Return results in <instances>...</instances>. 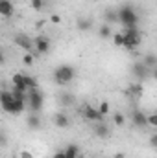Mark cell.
Wrapping results in <instances>:
<instances>
[{"instance_id": "obj_10", "label": "cell", "mask_w": 157, "mask_h": 158, "mask_svg": "<svg viewBox=\"0 0 157 158\" xmlns=\"http://www.w3.org/2000/svg\"><path fill=\"white\" fill-rule=\"evenodd\" d=\"M131 123H133L137 129H144V127H146V114H144L142 110L135 109V110L131 112Z\"/></svg>"}, {"instance_id": "obj_36", "label": "cell", "mask_w": 157, "mask_h": 158, "mask_svg": "<svg viewBox=\"0 0 157 158\" xmlns=\"http://www.w3.org/2000/svg\"><path fill=\"white\" fill-rule=\"evenodd\" d=\"M115 158H126V156H124V153H117V155H115Z\"/></svg>"}, {"instance_id": "obj_1", "label": "cell", "mask_w": 157, "mask_h": 158, "mask_svg": "<svg viewBox=\"0 0 157 158\" xmlns=\"http://www.w3.org/2000/svg\"><path fill=\"white\" fill-rule=\"evenodd\" d=\"M117 17H118V22L124 24V28H128V26H137V22H139V15H137L135 7H133L131 4L120 6L117 9Z\"/></svg>"}, {"instance_id": "obj_23", "label": "cell", "mask_w": 157, "mask_h": 158, "mask_svg": "<svg viewBox=\"0 0 157 158\" xmlns=\"http://www.w3.org/2000/svg\"><path fill=\"white\" fill-rule=\"evenodd\" d=\"M24 85L28 86V90L37 88V81H35V77H32V76H28V74H24Z\"/></svg>"}, {"instance_id": "obj_27", "label": "cell", "mask_w": 157, "mask_h": 158, "mask_svg": "<svg viewBox=\"0 0 157 158\" xmlns=\"http://www.w3.org/2000/svg\"><path fill=\"white\" fill-rule=\"evenodd\" d=\"M9 143V138H7V132L4 129H0V147H6Z\"/></svg>"}, {"instance_id": "obj_12", "label": "cell", "mask_w": 157, "mask_h": 158, "mask_svg": "<svg viewBox=\"0 0 157 158\" xmlns=\"http://www.w3.org/2000/svg\"><path fill=\"white\" fill-rule=\"evenodd\" d=\"M54 125L59 127V129H69V127H70V118H69V114L57 112V114L54 116Z\"/></svg>"}, {"instance_id": "obj_4", "label": "cell", "mask_w": 157, "mask_h": 158, "mask_svg": "<svg viewBox=\"0 0 157 158\" xmlns=\"http://www.w3.org/2000/svg\"><path fill=\"white\" fill-rule=\"evenodd\" d=\"M26 101H28V105H30V110L39 114L41 109H43V103H44V94L41 92L39 88H32V90H28Z\"/></svg>"}, {"instance_id": "obj_24", "label": "cell", "mask_w": 157, "mask_h": 158, "mask_svg": "<svg viewBox=\"0 0 157 158\" xmlns=\"http://www.w3.org/2000/svg\"><path fill=\"white\" fill-rule=\"evenodd\" d=\"M105 20H107V24H109V22H118L117 11H115V9H107V11H105Z\"/></svg>"}, {"instance_id": "obj_3", "label": "cell", "mask_w": 157, "mask_h": 158, "mask_svg": "<svg viewBox=\"0 0 157 158\" xmlns=\"http://www.w3.org/2000/svg\"><path fill=\"white\" fill-rule=\"evenodd\" d=\"M122 48H126V50H135L139 44H141V33H139V30H137V26H128V28H124V31H122Z\"/></svg>"}, {"instance_id": "obj_29", "label": "cell", "mask_w": 157, "mask_h": 158, "mask_svg": "<svg viewBox=\"0 0 157 158\" xmlns=\"http://www.w3.org/2000/svg\"><path fill=\"white\" fill-rule=\"evenodd\" d=\"M146 125H150V127H157V114H150V116H146Z\"/></svg>"}, {"instance_id": "obj_9", "label": "cell", "mask_w": 157, "mask_h": 158, "mask_svg": "<svg viewBox=\"0 0 157 158\" xmlns=\"http://www.w3.org/2000/svg\"><path fill=\"white\" fill-rule=\"evenodd\" d=\"M11 103H13V94L9 90H0V105H2V110L9 114V109H11Z\"/></svg>"}, {"instance_id": "obj_19", "label": "cell", "mask_w": 157, "mask_h": 158, "mask_svg": "<svg viewBox=\"0 0 157 158\" xmlns=\"http://www.w3.org/2000/svg\"><path fill=\"white\" fill-rule=\"evenodd\" d=\"M142 64H146L150 70L152 68H155V64H157V57L154 55V53H148V55H144L142 57Z\"/></svg>"}, {"instance_id": "obj_17", "label": "cell", "mask_w": 157, "mask_h": 158, "mask_svg": "<svg viewBox=\"0 0 157 158\" xmlns=\"http://www.w3.org/2000/svg\"><path fill=\"white\" fill-rule=\"evenodd\" d=\"M63 153H65V158H78L79 156V147L76 143H69V145L63 149Z\"/></svg>"}, {"instance_id": "obj_15", "label": "cell", "mask_w": 157, "mask_h": 158, "mask_svg": "<svg viewBox=\"0 0 157 158\" xmlns=\"http://www.w3.org/2000/svg\"><path fill=\"white\" fill-rule=\"evenodd\" d=\"M24 107H26V101L24 99H15L13 98V103H11V109H9V114H20L22 110H24Z\"/></svg>"}, {"instance_id": "obj_6", "label": "cell", "mask_w": 157, "mask_h": 158, "mask_svg": "<svg viewBox=\"0 0 157 158\" xmlns=\"http://www.w3.org/2000/svg\"><path fill=\"white\" fill-rule=\"evenodd\" d=\"M131 72H133V76L139 79V81H144V79H148L152 74H154L146 64H142V61H141V63H135L133 68H131Z\"/></svg>"}, {"instance_id": "obj_34", "label": "cell", "mask_w": 157, "mask_h": 158, "mask_svg": "<svg viewBox=\"0 0 157 158\" xmlns=\"http://www.w3.org/2000/svg\"><path fill=\"white\" fill-rule=\"evenodd\" d=\"M4 63H6V53H4V50L0 48V66H2Z\"/></svg>"}, {"instance_id": "obj_8", "label": "cell", "mask_w": 157, "mask_h": 158, "mask_svg": "<svg viewBox=\"0 0 157 158\" xmlns=\"http://www.w3.org/2000/svg\"><path fill=\"white\" fill-rule=\"evenodd\" d=\"M34 48H35V52L37 53H48L50 52V40L46 39V37H43V35H37L35 40H34Z\"/></svg>"}, {"instance_id": "obj_28", "label": "cell", "mask_w": 157, "mask_h": 158, "mask_svg": "<svg viewBox=\"0 0 157 158\" xmlns=\"http://www.w3.org/2000/svg\"><path fill=\"white\" fill-rule=\"evenodd\" d=\"M22 64L32 66V64H34V55H32V53H24V55H22Z\"/></svg>"}, {"instance_id": "obj_7", "label": "cell", "mask_w": 157, "mask_h": 158, "mask_svg": "<svg viewBox=\"0 0 157 158\" xmlns=\"http://www.w3.org/2000/svg\"><path fill=\"white\" fill-rule=\"evenodd\" d=\"M81 116L87 119V121H104V116L98 112V109L96 107H91V105H87V107H83V110H81Z\"/></svg>"}, {"instance_id": "obj_11", "label": "cell", "mask_w": 157, "mask_h": 158, "mask_svg": "<svg viewBox=\"0 0 157 158\" xmlns=\"http://www.w3.org/2000/svg\"><path fill=\"white\" fill-rule=\"evenodd\" d=\"M13 13H15L13 2L11 0H0V15L6 17V19H9V17H13Z\"/></svg>"}, {"instance_id": "obj_18", "label": "cell", "mask_w": 157, "mask_h": 158, "mask_svg": "<svg viewBox=\"0 0 157 158\" xmlns=\"http://www.w3.org/2000/svg\"><path fill=\"white\" fill-rule=\"evenodd\" d=\"M142 83H133L131 86H128L126 96H142Z\"/></svg>"}, {"instance_id": "obj_32", "label": "cell", "mask_w": 157, "mask_h": 158, "mask_svg": "<svg viewBox=\"0 0 157 158\" xmlns=\"http://www.w3.org/2000/svg\"><path fill=\"white\" fill-rule=\"evenodd\" d=\"M50 20H52L54 24H59V22H61V17H59V15H52V17H50Z\"/></svg>"}, {"instance_id": "obj_2", "label": "cell", "mask_w": 157, "mask_h": 158, "mask_svg": "<svg viewBox=\"0 0 157 158\" xmlns=\"http://www.w3.org/2000/svg\"><path fill=\"white\" fill-rule=\"evenodd\" d=\"M74 77H76V68L72 64H59L54 70V81L59 86H67Z\"/></svg>"}, {"instance_id": "obj_13", "label": "cell", "mask_w": 157, "mask_h": 158, "mask_svg": "<svg viewBox=\"0 0 157 158\" xmlns=\"http://www.w3.org/2000/svg\"><path fill=\"white\" fill-rule=\"evenodd\" d=\"M94 134L98 138H102V140L109 136V127L105 125V121H96L94 123Z\"/></svg>"}, {"instance_id": "obj_22", "label": "cell", "mask_w": 157, "mask_h": 158, "mask_svg": "<svg viewBox=\"0 0 157 158\" xmlns=\"http://www.w3.org/2000/svg\"><path fill=\"white\" fill-rule=\"evenodd\" d=\"M113 123H115L117 127H124V125H126V116H124L122 112H115V114H113Z\"/></svg>"}, {"instance_id": "obj_21", "label": "cell", "mask_w": 157, "mask_h": 158, "mask_svg": "<svg viewBox=\"0 0 157 158\" xmlns=\"http://www.w3.org/2000/svg\"><path fill=\"white\" fill-rule=\"evenodd\" d=\"M59 99H61V105H65V107H67V105H74V101H76V99H74V96H72V94H69V92H63Z\"/></svg>"}, {"instance_id": "obj_35", "label": "cell", "mask_w": 157, "mask_h": 158, "mask_svg": "<svg viewBox=\"0 0 157 158\" xmlns=\"http://www.w3.org/2000/svg\"><path fill=\"white\" fill-rule=\"evenodd\" d=\"M52 158H65V153H63V151H57V153H54Z\"/></svg>"}, {"instance_id": "obj_20", "label": "cell", "mask_w": 157, "mask_h": 158, "mask_svg": "<svg viewBox=\"0 0 157 158\" xmlns=\"http://www.w3.org/2000/svg\"><path fill=\"white\" fill-rule=\"evenodd\" d=\"M111 35H113V31H111V26H109V24L100 26V30H98V37H100V39H109Z\"/></svg>"}, {"instance_id": "obj_26", "label": "cell", "mask_w": 157, "mask_h": 158, "mask_svg": "<svg viewBox=\"0 0 157 158\" xmlns=\"http://www.w3.org/2000/svg\"><path fill=\"white\" fill-rule=\"evenodd\" d=\"M30 6H32V9L41 11V9L44 7V0H30Z\"/></svg>"}, {"instance_id": "obj_16", "label": "cell", "mask_w": 157, "mask_h": 158, "mask_svg": "<svg viewBox=\"0 0 157 158\" xmlns=\"http://www.w3.org/2000/svg\"><path fill=\"white\" fill-rule=\"evenodd\" d=\"M76 28H78L79 31H89L92 28V20L85 19V17H79L78 20H76Z\"/></svg>"}, {"instance_id": "obj_25", "label": "cell", "mask_w": 157, "mask_h": 158, "mask_svg": "<svg viewBox=\"0 0 157 158\" xmlns=\"http://www.w3.org/2000/svg\"><path fill=\"white\" fill-rule=\"evenodd\" d=\"M96 109H98V112H100L102 116L109 114V110H111V107H109V103H107V101H102V103H100V105H98Z\"/></svg>"}, {"instance_id": "obj_5", "label": "cell", "mask_w": 157, "mask_h": 158, "mask_svg": "<svg viewBox=\"0 0 157 158\" xmlns=\"http://www.w3.org/2000/svg\"><path fill=\"white\" fill-rule=\"evenodd\" d=\"M13 40H15V44H17L19 48H22L26 53H32V52H35V50H34V40L30 39L28 35H24V33H17Z\"/></svg>"}, {"instance_id": "obj_33", "label": "cell", "mask_w": 157, "mask_h": 158, "mask_svg": "<svg viewBox=\"0 0 157 158\" xmlns=\"http://www.w3.org/2000/svg\"><path fill=\"white\" fill-rule=\"evenodd\" d=\"M150 143H152V147H157V136H155V134H152V136H150Z\"/></svg>"}, {"instance_id": "obj_30", "label": "cell", "mask_w": 157, "mask_h": 158, "mask_svg": "<svg viewBox=\"0 0 157 158\" xmlns=\"http://www.w3.org/2000/svg\"><path fill=\"white\" fill-rule=\"evenodd\" d=\"M122 33H113V42H115V46H118V48H120V46H122Z\"/></svg>"}, {"instance_id": "obj_14", "label": "cell", "mask_w": 157, "mask_h": 158, "mask_svg": "<svg viewBox=\"0 0 157 158\" xmlns=\"http://www.w3.org/2000/svg\"><path fill=\"white\" fill-rule=\"evenodd\" d=\"M28 129H32V131H37V129H41V116L37 114V112H32L30 116H28Z\"/></svg>"}, {"instance_id": "obj_31", "label": "cell", "mask_w": 157, "mask_h": 158, "mask_svg": "<svg viewBox=\"0 0 157 158\" xmlns=\"http://www.w3.org/2000/svg\"><path fill=\"white\" fill-rule=\"evenodd\" d=\"M19 158H34V155H32L30 151H20V155H19Z\"/></svg>"}]
</instances>
